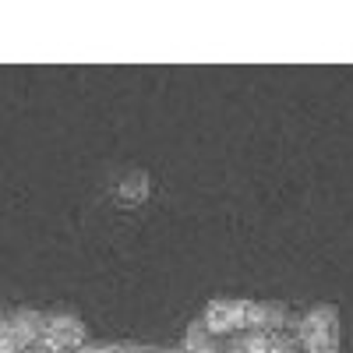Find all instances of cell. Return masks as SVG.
I'll return each instance as SVG.
<instances>
[{
  "instance_id": "6da1fadb",
  "label": "cell",
  "mask_w": 353,
  "mask_h": 353,
  "mask_svg": "<svg viewBox=\"0 0 353 353\" xmlns=\"http://www.w3.org/2000/svg\"><path fill=\"white\" fill-rule=\"evenodd\" d=\"M297 346L301 353H336L339 350V314L332 307H311L297 318Z\"/></svg>"
}]
</instances>
